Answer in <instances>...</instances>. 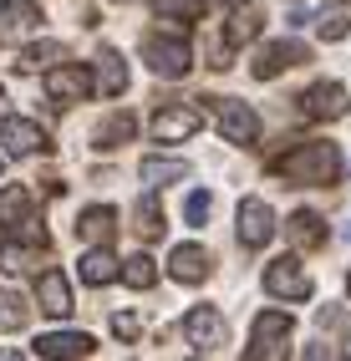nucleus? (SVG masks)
I'll return each mask as SVG.
<instances>
[{"label": "nucleus", "instance_id": "8", "mask_svg": "<svg viewBox=\"0 0 351 361\" xmlns=\"http://www.w3.org/2000/svg\"><path fill=\"white\" fill-rule=\"evenodd\" d=\"M300 112H306L311 123H336V117H346V87L341 82H316L306 97H300Z\"/></svg>", "mask_w": 351, "mask_h": 361}, {"label": "nucleus", "instance_id": "3", "mask_svg": "<svg viewBox=\"0 0 351 361\" xmlns=\"http://www.w3.org/2000/svg\"><path fill=\"white\" fill-rule=\"evenodd\" d=\"M183 336H189V346H199V351H219L229 341V326H224V316L214 305H194L189 316H183Z\"/></svg>", "mask_w": 351, "mask_h": 361}, {"label": "nucleus", "instance_id": "12", "mask_svg": "<svg viewBox=\"0 0 351 361\" xmlns=\"http://www.w3.org/2000/svg\"><path fill=\"white\" fill-rule=\"evenodd\" d=\"M300 61H306V46H300V41H270L265 51L254 56L250 71H254L260 82H270V77H280V71H290V66H300Z\"/></svg>", "mask_w": 351, "mask_h": 361}, {"label": "nucleus", "instance_id": "19", "mask_svg": "<svg viewBox=\"0 0 351 361\" xmlns=\"http://www.w3.org/2000/svg\"><path fill=\"white\" fill-rule=\"evenodd\" d=\"M137 173H143V183H148V188H163V183L189 178L194 168L183 163V158H143V168H137Z\"/></svg>", "mask_w": 351, "mask_h": 361}, {"label": "nucleus", "instance_id": "1", "mask_svg": "<svg viewBox=\"0 0 351 361\" xmlns=\"http://www.w3.org/2000/svg\"><path fill=\"white\" fill-rule=\"evenodd\" d=\"M275 168H280V178H290V183L326 188V183H336V173H341V153H336V142H300V148H290Z\"/></svg>", "mask_w": 351, "mask_h": 361}, {"label": "nucleus", "instance_id": "23", "mask_svg": "<svg viewBox=\"0 0 351 361\" xmlns=\"http://www.w3.org/2000/svg\"><path fill=\"white\" fill-rule=\"evenodd\" d=\"M260 26H265L260 6H234V16H229V46L254 41V36H260Z\"/></svg>", "mask_w": 351, "mask_h": 361}, {"label": "nucleus", "instance_id": "15", "mask_svg": "<svg viewBox=\"0 0 351 361\" xmlns=\"http://www.w3.org/2000/svg\"><path fill=\"white\" fill-rule=\"evenodd\" d=\"M77 275H82V285H112L117 275H123V264H117V255L107 245H92L82 255V264H77Z\"/></svg>", "mask_w": 351, "mask_h": 361}, {"label": "nucleus", "instance_id": "21", "mask_svg": "<svg viewBox=\"0 0 351 361\" xmlns=\"http://www.w3.org/2000/svg\"><path fill=\"white\" fill-rule=\"evenodd\" d=\"M316 31H321V41H341L351 31V0H331V6H321Z\"/></svg>", "mask_w": 351, "mask_h": 361}, {"label": "nucleus", "instance_id": "13", "mask_svg": "<svg viewBox=\"0 0 351 361\" xmlns=\"http://www.w3.org/2000/svg\"><path fill=\"white\" fill-rule=\"evenodd\" d=\"M97 351V341H92L87 331H51V336H41V341L31 346V356L41 361H56V356H92Z\"/></svg>", "mask_w": 351, "mask_h": 361}, {"label": "nucleus", "instance_id": "30", "mask_svg": "<svg viewBox=\"0 0 351 361\" xmlns=\"http://www.w3.org/2000/svg\"><path fill=\"white\" fill-rule=\"evenodd\" d=\"M209 0H153L158 16H173V20H199Z\"/></svg>", "mask_w": 351, "mask_h": 361}, {"label": "nucleus", "instance_id": "17", "mask_svg": "<svg viewBox=\"0 0 351 361\" xmlns=\"http://www.w3.org/2000/svg\"><path fill=\"white\" fill-rule=\"evenodd\" d=\"M0 224H6V229L36 224V219H31V188H20V183L0 188Z\"/></svg>", "mask_w": 351, "mask_h": 361}, {"label": "nucleus", "instance_id": "7", "mask_svg": "<svg viewBox=\"0 0 351 361\" xmlns=\"http://www.w3.org/2000/svg\"><path fill=\"white\" fill-rule=\"evenodd\" d=\"M92 92V77H87V66H51L46 71V97H51L56 107H72V102H82Z\"/></svg>", "mask_w": 351, "mask_h": 361}, {"label": "nucleus", "instance_id": "24", "mask_svg": "<svg viewBox=\"0 0 351 361\" xmlns=\"http://www.w3.org/2000/svg\"><path fill=\"white\" fill-rule=\"evenodd\" d=\"M290 239L300 250H316V245H326V229H321V219L311 209H300V214H290Z\"/></svg>", "mask_w": 351, "mask_h": 361}, {"label": "nucleus", "instance_id": "35", "mask_svg": "<svg viewBox=\"0 0 351 361\" xmlns=\"http://www.w3.org/2000/svg\"><path fill=\"white\" fill-rule=\"evenodd\" d=\"M0 117H6V92H0Z\"/></svg>", "mask_w": 351, "mask_h": 361}, {"label": "nucleus", "instance_id": "22", "mask_svg": "<svg viewBox=\"0 0 351 361\" xmlns=\"http://www.w3.org/2000/svg\"><path fill=\"white\" fill-rule=\"evenodd\" d=\"M123 87H128L123 56H117V51H102V56H97V92H102V97H117Z\"/></svg>", "mask_w": 351, "mask_h": 361}, {"label": "nucleus", "instance_id": "31", "mask_svg": "<svg viewBox=\"0 0 351 361\" xmlns=\"http://www.w3.org/2000/svg\"><path fill=\"white\" fill-rule=\"evenodd\" d=\"M209 209H214V199H209L204 188H194L189 204H183V219H189V224H204V219H209Z\"/></svg>", "mask_w": 351, "mask_h": 361}, {"label": "nucleus", "instance_id": "16", "mask_svg": "<svg viewBox=\"0 0 351 361\" xmlns=\"http://www.w3.org/2000/svg\"><path fill=\"white\" fill-rule=\"evenodd\" d=\"M168 270H173V280H183V285H199V280L209 275V255H204L199 245H178V250L168 255Z\"/></svg>", "mask_w": 351, "mask_h": 361}, {"label": "nucleus", "instance_id": "20", "mask_svg": "<svg viewBox=\"0 0 351 361\" xmlns=\"http://www.w3.org/2000/svg\"><path fill=\"white\" fill-rule=\"evenodd\" d=\"M112 229H117V214L112 209H82V219H77V234L87 239V245H107L112 239Z\"/></svg>", "mask_w": 351, "mask_h": 361}, {"label": "nucleus", "instance_id": "2", "mask_svg": "<svg viewBox=\"0 0 351 361\" xmlns=\"http://www.w3.org/2000/svg\"><path fill=\"white\" fill-rule=\"evenodd\" d=\"M285 346H290V316H285V310H260V316H254L250 351L245 356L270 361V356H285Z\"/></svg>", "mask_w": 351, "mask_h": 361}, {"label": "nucleus", "instance_id": "38", "mask_svg": "<svg viewBox=\"0 0 351 361\" xmlns=\"http://www.w3.org/2000/svg\"><path fill=\"white\" fill-rule=\"evenodd\" d=\"M346 356H351V341H346Z\"/></svg>", "mask_w": 351, "mask_h": 361}, {"label": "nucleus", "instance_id": "33", "mask_svg": "<svg viewBox=\"0 0 351 361\" xmlns=\"http://www.w3.org/2000/svg\"><path fill=\"white\" fill-rule=\"evenodd\" d=\"M112 331L123 336V341H133V336H137V321H133V316H112Z\"/></svg>", "mask_w": 351, "mask_h": 361}, {"label": "nucleus", "instance_id": "5", "mask_svg": "<svg viewBox=\"0 0 351 361\" xmlns=\"http://www.w3.org/2000/svg\"><path fill=\"white\" fill-rule=\"evenodd\" d=\"M240 239H245V250H265L270 239H275V209L265 199H245L240 204Z\"/></svg>", "mask_w": 351, "mask_h": 361}, {"label": "nucleus", "instance_id": "32", "mask_svg": "<svg viewBox=\"0 0 351 361\" xmlns=\"http://www.w3.org/2000/svg\"><path fill=\"white\" fill-rule=\"evenodd\" d=\"M0 270H11V275L31 270V250H20V245H6V250H0Z\"/></svg>", "mask_w": 351, "mask_h": 361}, {"label": "nucleus", "instance_id": "9", "mask_svg": "<svg viewBox=\"0 0 351 361\" xmlns=\"http://www.w3.org/2000/svg\"><path fill=\"white\" fill-rule=\"evenodd\" d=\"M0 142H6L11 158H31V153H46L51 142H46V133L36 123H26V117H0Z\"/></svg>", "mask_w": 351, "mask_h": 361}, {"label": "nucleus", "instance_id": "10", "mask_svg": "<svg viewBox=\"0 0 351 361\" xmlns=\"http://www.w3.org/2000/svg\"><path fill=\"white\" fill-rule=\"evenodd\" d=\"M214 112H219V133L229 142H254V137H260V117H254V107L234 102V97H219Z\"/></svg>", "mask_w": 351, "mask_h": 361}, {"label": "nucleus", "instance_id": "28", "mask_svg": "<svg viewBox=\"0 0 351 361\" xmlns=\"http://www.w3.org/2000/svg\"><path fill=\"white\" fill-rule=\"evenodd\" d=\"M31 321V310H26V300H20L16 290H0V331H20Z\"/></svg>", "mask_w": 351, "mask_h": 361}, {"label": "nucleus", "instance_id": "36", "mask_svg": "<svg viewBox=\"0 0 351 361\" xmlns=\"http://www.w3.org/2000/svg\"><path fill=\"white\" fill-rule=\"evenodd\" d=\"M346 290H351V275H346Z\"/></svg>", "mask_w": 351, "mask_h": 361}, {"label": "nucleus", "instance_id": "27", "mask_svg": "<svg viewBox=\"0 0 351 361\" xmlns=\"http://www.w3.org/2000/svg\"><path fill=\"white\" fill-rule=\"evenodd\" d=\"M133 219H137V234H143V239L163 234V209H158V199H153V194H143V199H137Z\"/></svg>", "mask_w": 351, "mask_h": 361}, {"label": "nucleus", "instance_id": "37", "mask_svg": "<svg viewBox=\"0 0 351 361\" xmlns=\"http://www.w3.org/2000/svg\"><path fill=\"white\" fill-rule=\"evenodd\" d=\"M346 239H351V224H346Z\"/></svg>", "mask_w": 351, "mask_h": 361}, {"label": "nucleus", "instance_id": "25", "mask_svg": "<svg viewBox=\"0 0 351 361\" xmlns=\"http://www.w3.org/2000/svg\"><path fill=\"white\" fill-rule=\"evenodd\" d=\"M61 56H66V51H61L56 41H36V46H26V51H20V66H26V71H51Z\"/></svg>", "mask_w": 351, "mask_h": 361}, {"label": "nucleus", "instance_id": "18", "mask_svg": "<svg viewBox=\"0 0 351 361\" xmlns=\"http://www.w3.org/2000/svg\"><path fill=\"white\" fill-rule=\"evenodd\" d=\"M41 20V11L31 0H0V36H26Z\"/></svg>", "mask_w": 351, "mask_h": 361}, {"label": "nucleus", "instance_id": "34", "mask_svg": "<svg viewBox=\"0 0 351 361\" xmlns=\"http://www.w3.org/2000/svg\"><path fill=\"white\" fill-rule=\"evenodd\" d=\"M0 250H6V224H0Z\"/></svg>", "mask_w": 351, "mask_h": 361}, {"label": "nucleus", "instance_id": "14", "mask_svg": "<svg viewBox=\"0 0 351 361\" xmlns=\"http://www.w3.org/2000/svg\"><path fill=\"white\" fill-rule=\"evenodd\" d=\"M36 300H41L46 316L66 321V316H72V285H66V275H61V270H46V275L36 280Z\"/></svg>", "mask_w": 351, "mask_h": 361}, {"label": "nucleus", "instance_id": "29", "mask_svg": "<svg viewBox=\"0 0 351 361\" xmlns=\"http://www.w3.org/2000/svg\"><path fill=\"white\" fill-rule=\"evenodd\" d=\"M123 280L133 285V290H148V285L158 280V270H153L148 255H133V259H123Z\"/></svg>", "mask_w": 351, "mask_h": 361}, {"label": "nucleus", "instance_id": "11", "mask_svg": "<svg viewBox=\"0 0 351 361\" xmlns=\"http://www.w3.org/2000/svg\"><path fill=\"white\" fill-rule=\"evenodd\" d=\"M199 128H204V112L199 107H163L153 117V137L158 142H189Z\"/></svg>", "mask_w": 351, "mask_h": 361}, {"label": "nucleus", "instance_id": "6", "mask_svg": "<svg viewBox=\"0 0 351 361\" xmlns=\"http://www.w3.org/2000/svg\"><path fill=\"white\" fill-rule=\"evenodd\" d=\"M265 290L275 300H306L311 295V275L300 270V259H275V264H265Z\"/></svg>", "mask_w": 351, "mask_h": 361}, {"label": "nucleus", "instance_id": "26", "mask_svg": "<svg viewBox=\"0 0 351 361\" xmlns=\"http://www.w3.org/2000/svg\"><path fill=\"white\" fill-rule=\"evenodd\" d=\"M133 128H137V123H133L128 112H112L107 123L97 128V148H117V142H128V137H133Z\"/></svg>", "mask_w": 351, "mask_h": 361}, {"label": "nucleus", "instance_id": "4", "mask_svg": "<svg viewBox=\"0 0 351 361\" xmlns=\"http://www.w3.org/2000/svg\"><path fill=\"white\" fill-rule=\"evenodd\" d=\"M143 61L158 71V77L178 82L183 71H189V61H194V56H189V46L173 41V36H168V41H163V36H148V41H143Z\"/></svg>", "mask_w": 351, "mask_h": 361}]
</instances>
